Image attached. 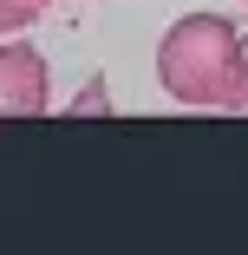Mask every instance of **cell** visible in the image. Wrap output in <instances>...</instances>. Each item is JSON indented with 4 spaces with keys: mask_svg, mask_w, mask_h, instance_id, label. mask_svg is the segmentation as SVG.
<instances>
[{
    "mask_svg": "<svg viewBox=\"0 0 248 255\" xmlns=\"http://www.w3.org/2000/svg\"><path fill=\"white\" fill-rule=\"evenodd\" d=\"M242 7H248V0H242Z\"/></svg>",
    "mask_w": 248,
    "mask_h": 255,
    "instance_id": "cell-5",
    "label": "cell"
},
{
    "mask_svg": "<svg viewBox=\"0 0 248 255\" xmlns=\"http://www.w3.org/2000/svg\"><path fill=\"white\" fill-rule=\"evenodd\" d=\"M53 105V66L26 39H0V118H39Z\"/></svg>",
    "mask_w": 248,
    "mask_h": 255,
    "instance_id": "cell-2",
    "label": "cell"
},
{
    "mask_svg": "<svg viewBox=\"0 0 248 255\" xmlns=\"http://www.w3.org/2000/svg\"><path fill=\"white\" fill-rule=\"evenodd\" d=\"M53 0H0V39H13V33H26Z\"/></svg>",
    "mask_w": 248,
    "mask_h": 255,
    "instance_id": "cell-3",
    "label": "cell"
},
{
    "mask_svg": "<svg viewBox=\"0 0 248 255\" xmlns=\"http://www.w3.org/2000/svg\"><path fill=\"white\" fill-rule=\"evenodd\" d=\"M157 85L196 112H242L248 105V46L222 13H183L157 39Z\"/></svg>",
    "mask_w": 248,
    "mask_h": 255,
    "instance_id": "cell-1",
    "label": "cell"
},
{
    "mask_svg": "<svg viewBox=\"0 0 248 255\" xmlns=\"http://www.w3.org/2000/svg\"><path fill=\"white\" fill-rule=\"evenodd\" d=\"M85 112H111V92H105V79H91V85L72 98V118H85Z\"/></svg>",
    "mask_w": 248,
    "mask_h": 255,
    "instance_id": "cell-4",
    "label": "cell"
}]
</instances>
